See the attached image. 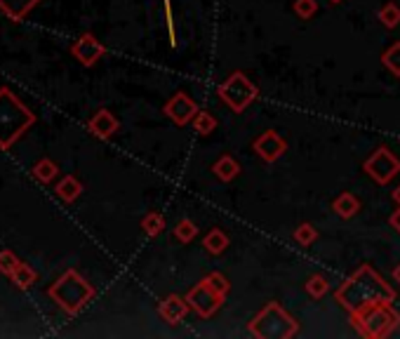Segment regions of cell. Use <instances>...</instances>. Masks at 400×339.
<instances>
[{
	"instance_id": "1",
	"label": "cell",
	"mask_w": 400,
	"mask_h": 339,
	"mask_svg": "<svg viewBox=\"0 0 400 339\" xmlns=\"http://www.w3.org/2000/svg\"><path fill=\"white\" fill-rule=\"evenodd\" d=\"M335 299L349 313H356L370 304H394L396 290L370 264H363L337 288Z\"/></svg>"
},
{
	"instance_id": "2",
	"label": "cell",
	"mask_w": 400,
	"mask_h": 339,
	"mask_svg": "<svg viewBox=\"0 0 400 339\" xmlns=\"http://www.w3.org/2000/svg\"><path fill=\"white\" fill-rule=\"evenodd\" d=\"M36 122V113L10 88H0V149L7 151Z\"/></svg>"
},
{
	"instance_id": "3",
	"label": "cell",
	"mask_w": 400,
	"mask_h": 339,
	"mask_svg": "<svg viewBox=\"0 0 400 339\" xmlns=\"http://www.w3.org/2000/svg\"><path fill=\"white\" fill-rule=\"evenodd\" d=\"M48 295L52 297V302L59 304L61 311H66L68 315H75L95 299V288H92L75 268H68V271H64L50 285Z\"/></svg>"
},
{
	"instance_id": "4",
	"label": "cell",
	"mask_w": 400,
	"mask_h": 339,
	"mask_svg": "<svg viewBox=\"0 0 400 339\" xmlns=\"http://www.w3.org/2000/svg\"><path fill=\"white\" fill-rule=\"evenodd\" d=\"M351 323L360 333V337L384 339L400 325V313L394 309V304H370L365 309L351 313Z\"/></svg>"
},
{
	"instance_id": "5",
	"label": "cell",
	"mask_w": 400,
	"mask_h": 339,
	"mask_svg": "<svg viewBox=\"0 0 400 339\" xmlns=\"http://www.w3.org/2000/svg\"><path fill=\"white\" fill-rule=\"evenodd\" d=\"M299 333V323L278 302H268L250 323V335L259 339H290Z\"/></svg>"
},
{
	"instance_id": "6",
	"label": "cell",
	"mask_w": 400,
	"mask_h": 339,
	"mask_svg": "<svg viewBox=\"0 0 400 339\" xmlns=\"http://www.w3.org/2000/svg\"><path fill=\"white\" fill-rule=\"evenodd\" d=\"M217 95L233 113H243L259 97V90L243 71H233L217 88Z\"/></svg>"
},
{
	"instance_id": "7",
	"label": "cell",
	"mask_w": 400,
	"mask_h": 339,
	"mask_svg": "<svg viewBox=\"0 0 400 339\" xmlns=\"http://www.w3.org/2000/svg\"><path fill=\"white\" fill-rule=\"evenodd\" d=\"M363 170L372 182H377L379 187H386V184L394 182V177L400 172V160L394 156V151H391L389 146H379V149L365 160Z\"/></svg>"
},
{
	"instance_id": "8",
	"label": "cell",
	"mask_w": 400,
	"mask_h": 339,
	"mask_svg": "<svg viewBox=\"0 0 400 339\" xmlns=\"http://www.w3.org/2000/svg\"><path fill=\"white\" fill-rule=\"evenodd\" d=\"M186 302H189L191 309L200 315V318H210V315L217 313L219 306L224 304V297H221L219 292H214L207 281H200L196 288L189 290Z\"/></svg>"
},
{
	"instance_id": "9",
	"label": "cell",
	"mask_w": 400,
	"mask_h": 339,
	"mask_svg": "<svg viewBox=\"0 0 400 339\" xmlns=\"http://www.w3.org/2000/svg\"><path fill=\"white\" fill-rule=\"evenodd\" d=\"M163 111H165L167 118L174 122V125L184 127L194 120V115L198 113V104L186 95V92H177L170 102L163 106Z\"/></svg>"
},
{
	"instance_id": "10",
	"label": "cell",
	"mask_w": 400,
	"mask_h": 339,
	"mask_svg": "<svg viewBox=\"0 0 400 339\" xmlns=\"http://www.w3.org/2000/svg\"><path fill=\"white\" fill-rule=\"evenodd\" d=\"M252 149H255V153L261 160H266V163H275V160L288 151V142L283 140L275 130H266V132H261L257 140L252 142Z\"/></svg>"
},
{
	"instance_id": "11",
	"label": "cell",
	"mask_w": 400,
	"mask_h": 339,
	"mask_svg": "<svg viewBox=\"0 0 400 339\" xmlns=\"http://www.w3.org/2000/svg\"><path fill=\"white\" fill-rule=\"evenodd\" d=\"M71 55L78 59L83 66H95L97 61L106 55V48L92 33H83L78 41L73 43Z\"/></svg>"
},
{
	"instance_id": "12",
	"label": "cell",
	"mask_w": 400,
	"mask_h": 339,
	"mask_svg": "<svg viewBox=\"0 0 400 339\" xmlns=\"http://www.w3.org/2000/svg\"><path fill=\"white\" fill-rule=\"evenodd\" d=\"M88 127H90L92 135L99 137V140H109V137H113L115 132H118L120 122H118V118H115L111 111L102 109V111H97L95 115H92L90 122H88Z\"/></svg>"
},
{
	"instance_id": "13",
	"label": "cell",
	"mask_w": 400,
	"mask_h": 339,
	"mask_svg": "<svg viewBox=\"0 0 400 339\" xmlns=\"http://www.w3.org/2000/svg\"><path fill=\"white\" fill-rule=\"evenodd\" d=\"M189 302L186 299H181L179 295H170V297H165L163 302H160L158 306V313L163 315V320L165 323H170V325H179V323L184 320V315L189 313Z\"/></svg>"
},
{
	"instance_id": "14",
	"label": "cell",
	"mask_w": 400,
	"mask_h": 339,
	"mask_svg": "<svg viewBox=\"0 0 400 339\" xmlns=\"http://www.w3.org/2000/svg\"><path fill=\"white\" fill-rule=\"evenodd\" d=\"M38 3H41V0H0V10L12 21H21Z\"/></svg>"
},
{
	"instance_id": "15",
	"label": "cell",
	"mask_w": 400,
	"mask_h": 339,
	"mask_svg": "<svg viewBox=\"0 0 400 339\" xmlns=\"http://www.w3.org/2000/svg\"><path fill=\"white\" fill-rule=\"evenodd\" d=\"M212 172H214V177H217L219 182L228 184V182H233L238 174H241V165H238V160L233 156H221L217 163L212 165Z\"/></svg>"
},
{
	"instance_id": "16",
	"label": "cell",
	"mask_w": 400,
	"mask_h": 339,
	"mask_svg": "<svg viewBox=\"0 0 400 339\" xmlns=\"http://www.w3.org/2000/svg\"><path fill=\"white\" fill-rule=\"evenodd\" d=\"M55 194L64 200V203H73L75 198L83 194V184L75 179L73 174H66L64 179H61L57 187H55Z\"/></svg>"
},
{
	"instance_id": "17",
	"label": "cell",
	"mask_w": 400,
	"mask_h": 339,
	"mask_svg": "<svg viewBox=\"0 0 400 339\" xmlns=\"http://www.w3.org/2000/svg\"><path fill=\"white\" fill-rule=\"evenodd\" d=\"M332 210L340 214L342 219H351L353 214L360 210V200L353 194H342L332 200Z\"/></svg>"
},
{
	"instance_id": "18",
	"label": "cell",
	"mask_w": 400,
	"mask_h": 339,
	"mask_svg": "<svg viewBox=\"0 0 400 339\" xmlns=\"http://www.w3.org/2000/svg\"><path fill=\"white\" fill-rule=\"evenodd\" d=\"M10 281L17 285L19 290H28V288H33V283L38 281V273L28 264H24V261H19L17 268H14L10 276Z\"/></svg>"
},
{
	"instance_id": "19",
	"label": "cell",
	"mask_w": 400,
	"mask_h": 339,
	"mask_svg": "<svg viewBox=\"0 0 400 339\" xmlns=\"http://www.w3.org/2000/svg\"><path fill=\"white\" fill-rule=\"evenodd\" d=\"M203 248L210 254H221L228 248V236L221 229H212L210 234L203 238Z\"/></svg>"
},
{
	"instance_id": "20",
	"label": "cell",
	"mask_w": 400,
	"mask_h": 339,
	"mask_svg": "<svg viewBox=\"0 0 400 339\" xmlns=\"http://www.w3.org/2000/svg\"><path fill=\"white\" fill-rule=\"evenodd\" d=\"M33 174H36V179H38V182L50 184V182H55V179H57L59 167H57L55 160H50V158H41V160H38V163L33 165Z\"/></svg>"
},
{
	"instance_id": "21",
	"label": "cell",
	"mask_w": 400,
	"mask_h": 339,
	"mask_svg": "<svg viewBox=\"0 0 400 339\" xmlns=\"http://www.w3.org/2000/svg\"><path fill=\"white\" fill-rule=\"evenodd\" d=\"M191 125H194V130L200 137H207V135H212L214 130H217V118L210 115L207 111H198L194 115V120H191Z\"/></svg>"
},
{
	"instance_id": "22",
	"label": "cell",
	"mask_w": 400,
	"mask_h": 339,
	"mask_svg": "<svg viewBox=\"0 0 400 339\" xmlns=\"http://www.w3.org/2000/svg\"><path fill=\"white\" fill-rule=\"evenodd\" d=\"M142 229H144V234L146 236H151V238H156L163 234V229H165V217L160 212H149L146 217L142 219Z\"/></svg>"
},
{
	"instance_id": "23",
	"label": "cell",
	"mask_w": 400,
	"mask_h": 339,
	"mask_svg": "<svg viewBox=\"0 0 400 339\" xmlns=\"http://www.w3.org/2000/svg\"><path fill=\"white\" fill-rule=\"evenodd\" d=\"M377 17H379V21L386 28H396L400 24V7L396 3H386L384 7H379Z\"/></svg>"
},
{
	"instance_id": "24",
	"label": "cell",
	"mask_w": 400,
	"mask_h": 339,
	"mask_svg": "<svg viewBox=\"0 0 400 339\" xmlns=\"http://www.w3.org/2000/svg\"><path fill=\"white\" fill-rule=\"evenodd\" d=\"M381 64L389 68L391 73L400 78V43H394L391 48L381 55Z\"/></svg>"
},
{
	"instance_id": "25",
	"label": "cell",
	"mask_w": 400,
	"mask_h": 339,
	"mask_svg": "<svg viewBox=\"0 0 400 339\" xmlns=\"http://www.w3.org/2000/svg\"><path fill=\"white\" fill-rule=\"evenodd\" d=\"M306 292H309V295L313 297V299H320L322 295H325V292L330 290V283H327V278L325 276H320V273H313L309 281H306Z\"/></svg>"
},
{
	"instance_id": "26",
	"label": "cell",
	"mask_w": 400,
	"mask_h": 339,
	"mask_svg": "<svg viewBox=\"0 0 400 339\" xmlns=\"http://www.w3.org/2000/svg\"><path fill=\"white\" fill-rule=\"evenodd\" d=\"M196 236H198V226H196L191 219H181L179 224L174 226V238H177L179 243H184V245L194 241Z\"/></svg>"
},
{
	"instance_id": "27",
	"label": "cell",
	"mask_w": 400,
	"mask_h": 339,
	"mask_svg": "<svg viewBox=\"0 0 400 339\" xmlns=\"http://www.w3.org/2000/svg\"><path fill=\"white\" fill-rule=\"evenodd\" d=\"M315 238H318V231H315V226L309 224V221H306V224H299V226L295 229V241H297L299 245H304V248H309V245L315 241Z\"/></svg>"
},
{
	"instance_id": "28",
	"label": "cell",
	"mask_w": 400,
	"mask_h": 339,
	"mask_svg": "<svg viewBox=\"0 0 400 339\" xmlns=\"http://www.w3.org/2000/svg\"><path fill=\"white\" fill-rule=\"evenodd\" d=\"M17 264H19V259H17V254H14L12 250H0V273L12 276V271L17 268Z\"/></svg>"
},
{
	"instance_id": "29",
	"label": "cell",
	"mask_w": 400,
	"mask_h": 339,
	"mask_svg": "<svg viewBox=\"0 0 400 339\" xmlns=\"http://www.w3.org/2000/svg\"><path fill=\"white\" fill-rule=\"evenodd\" d=\"M295 12H297V17L311 19L313 14L318 12V3H315V0H295Z\"/></svg>"
},
{
	"instance_id": "30",
	"label": "cell",
	"mask_w": 400,
	"mask_h": 339,
	"mask_svg": "<svg viewBox=\"0 0 400 339\" xmlns=\"http://www.w3.org/2000/svg\"><path fill=\"white\" fill-rule=\"evenodd\" d=\"M207 283H210V288L214 290V292H219V295L221 297H224L226 299V295H228V290H231V285H228V281L224 278V276H221V273H217V271H214V273H210V276H207V278H205Z\"/></svg>"
},
{
	"instance_id": "31",
	"label": "cell",
	"mask_w": 400,
	"mask_h": 339,
	"mask_svg": "<svg viewBox=\"0 0 400 339\" xmlns=\"http://www.w3.org/2000/svg\"><path fill=\"white\" fill-rule=\"evenodd\" d=\"M165 3V14H167V26H170V38H172V45H174V26H172V12H170V0H163Z\"/></svg>"
},
{
	"instance_id": "32",
	"label": "cell",
	"mask_w": 400,
	"mask_h": 339,
	"mask_svg": "<svg viewBox=\"0 0 400 339\" xmlns=\"http://www.w3.org/2000/svg\"><path fill=\"white\" fill-rule=\"evenodd\" d=\"M389 224H391V229H396L400 234V205H398V210L389 217Z\"/></svg>"
},
{
	"instance_id": "33",
	"label": "cell",
	"mask_w": 400,
	"mask_h": 339,
	"mask_svg": "<svg viewBox=\"0 0 400 339\" xmlns=\"http://www.w3.org/2000/svg\"><path fill=\"white\" fill-rule=\"evenodd\" d=\"M394 281H396V285H400V264L394 268Z\"/></svg>"
},
{
	"instance_id": "34",
	"label": "cell",
	"mask_w": 400,
	"mask_h": 339,
	"mask_svg": "<svg viewBox=\"0 0 400 339\" xmlns=\"http://www.w3.org/2000/svg\"><path fill=\"white\" fill-rule=\"evenodd\" d=\"M391 198H394V200H396V203L400 205V187H398V189L394 191V194H391Z\"/></svg>"
}]
</instances>
